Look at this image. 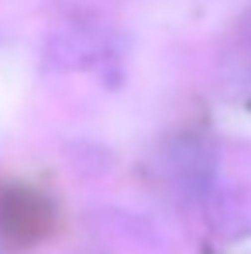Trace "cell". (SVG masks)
<instances>
[{"label":"cell","instance_id":"6da1fadb","mask_svg":"<svg viewBox=\"0 0 251 254\" xmlns=\"http://www.w3.org/2000/svg\"><path fill=\"white\" fill-rule=\"evenodd\" d=\"M48 220L45 203L28 192V189H10V192H0V227L28 237V234H38Z\"/></svg>","mask_w":251,"mask_h":254}]
</instances>
